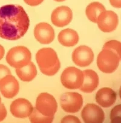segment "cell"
<instances>
[{"label": "cell", "instance_id": "cell-7", "mask_svg": "<svg viewBox=\"0 0 121 123\" xmlns=\"http://www.w3.org/2000/svg\"><path fill=\"white\" fill-rule=\"evenodd\" d=\"M60 103L61 107L66 112L76 113L82 106L83 98L78 92H66L60 97Z\"/></svg>", "mask_w": 121, "mask_h": 123}, {"label": "cell", "instance_id": "cell-29", "mask_svg": "<svg viewBox=\"0 0 121 123\" xmlns=\"http://www.w3.org/2000/svg\"><path fill=\"white\" fill-rule=\"evenodd\" d=\"M111 120V123H121V117H115Z\"/></svg>", "mask_w": 121, "mask_h": 123}, {"label": "cell", "instance_id": "cell-22", "mask_svg": "<svg viewBox=\"0 0 121 123\" xmlns=\"http://www.w3.org/2000/svg\"><path fill=\"white\" fill-rule=\"evenodd\" d=\"M60 123H81V122L76 116L67 115L62 118Z\"/></svg>", "mask_w": 121, "mask_h": 123}, {"label": "cell", "instance_id": "cell-27", "mask_svg": "<svg viewBox=\"0 0 121 123\" xmlns=\"http://www.w3.org/2000/svg\"><path fill=\"white\" fill-rule=\"evenodd\" d=\"M109 1L113 7L121 8V0H109Z\"/></svg>", "mask_w": 121, "mask_h": 123}, {"label": "cell", "instance_id": "cell-13", "mask_svg": "<svg viewBox=\"0 0 121 123\" xmlns=\"http://www.w3.org/2000/svg\"><path fill=\"white\" fill-rule=\"evenodd\" d=\"M19 90V82L11 74L5 76L0 81V92L6 98H13L18 94Z\"/></svg>", "mask_w": 121, "mask_h": 123}, {"label": "cell", "instance_id": "cell-14", "mask_svg": "<svg viewBox=\"0 0 121 123\" xmlns=\"http://www.w3.org/2000/svg\"><path fill=\"white\" fill-rule=\"evenodd\" d=\"M34 36L40 43L49 44L54 39V30L48 23L41 22L35 26Z\"/></svg>", "mask_w": 121, "mask_h": 123}, {"label": "cell", "instance_id": "cell-15", "mask_svg": "<svg viewBox=\"0 0 121 123\" xmlns=\"http://www.w3.org/2000/svg\"><path fill=\"white\" fill-rule=\"evenodd\" d=\"M116 93L110 87H102L96 94V101L99 106L105 108L111 107L116 100Z\"/></svg>", "mask_w": 121, "mask_h": 123}, {"label": "cell", "instance_id": "cell-11", "mask_svg": "<svg viewBox=\"0 0 121 123\" xmlns=\"http://www.w3.org/2000/svg\"><path fill=\"white\" fill-rule=\"evenodd\" d=\"M73 18V12L70 7L65 6L54 9L51 15V21L54 25L63 27L69 24Z\"/></svg>", "mask_w": 121, "mask_h": 123}, {"label": "cell", "instance_id": "cell-19", "mask_svg": "<svg viewBox=\"0 0 121 123\" xmlns=\"http://www.w3.org/2000/svg\"><path fill=\"white\" fill-rule=\"evenodd\" d=\"M105 10L106 9L102 4L99 2H93L86 7L85 14L90 21L96 23L98 16Z\"/></svg>", "mask_w": 121, "mask_h": 123}, {"label": "cell", "instance_id": "cell-2", "mask_svg": "<svg viewBox=\"0 0 121 123\" xmlns=\"http://www.w3.org/2000/svg\"><path fill=\"white\" fill-rule=\"evenodd\" d=\"M36 60L40 71L47 76L55 75L60 68L58 54L52 48H43L36 54Z\"/></svg>", "mask_w": 121, "mask_h": 123}, {"label": "cell", "instance_id": "cell-18", "mask_svg": "<svg viewBox=\"0 0 121 123\" xmlns=\"http://www.w3.org/2000/svg\"><path fill=\"white\" fill-rule=\"evenodd\" d=\"M37 69L33 62H30L27 65L20 68H16V73L21 80L29 82L34 80L37 75Z\"/></svg>", "mask_w": 121, "mask_h": 123}, {"label": "cell", "instance_id": "cell-25", "mask_svg": "<svg viewBox=\"0 0 121 123\" xmlns=\"http://www.w3.org/2000/svg\"><path fill=\"white\" fill-rule=\"evenodd\" d=\"M7 112L4 104L0 103V122L3 121L7 117Z\"/></svg>", "mask_w": 121, "mask_h": 123}, {"label": "cell", "instance_id": "cell-8", "mask_svg": "<svg viewBox=\"0 0 121 123\" xmlns=\"http://www.w3.org/2000/svg\"><path fill=\"white\" fill-rule=\"evenodd\" d=\"M96 23L99 29L103 32H112L118 25V16L114 12L105 10L98 16Z\"/></svg>", "mask_w": 121, "mask_h": 123}, {"label": "cell", "instance_id": "cell-12", "mask_svg": "<svg viewBox=\"0 0 121 123\" xmlns=\"http://www.w3.org/2000/svg\"><path fill=\"white\" fill-rule=\"evenodd\" d=\"M34 108L31 103L25 98L14 100L10 106V111L13 116L18 118H26L33 112Z\"/></svg>", "mask_w": 121, "mask_h": 123}, {"label": "cell", "instance_id": "cell-31", "mask_svg": "<svg viewBox=\"0 0 121 123\" xmlns=\"http://www.w3.org/2000/svg\"><path fill=\"white\" fill-rule=\"evenodd\" d=\"M54 1H57V2H62V1H64L65 0H54Z\"/></svg>", "mask_w": 121, "mask_h": 123}, {"label": "cell", "instance_id": "cell-4", "mask_svg": "<svg viewBox=\"0 0 121 123\" xmlns=\"http://www.w3.org/2000/svg\"><path fill=\"white\" fill-rule=\"evenodd\" d=\"M120 60L116 53L110 49H102L97 57V65L102 73L111 74L118 68Z\"/></svg>", "mask_w": 121, "mask_h": 123}, {"label": "cell", "instance_id": "cell-23", "mask_svg": "<svg viewBox=\"0 0 121 123\" xmlns=\"http://www.w3.org/2000/svg\"><path fill=\"white\" fill-rule=\"evenodd\" d=\"M115 117H121V104L114 106L110 113V119Z\"/></svg>", "mask_w": 121, "mask_h": 123}, {"label": "cell", "instance_id": "cell-30", "mask_svg": "<svg viewBox=\"0 0 121 123\" xmlns=\"http://www.w3.org/2000/svg\"><path fill=\"white\" fill-rule=\"evenodd\" d=\"M119 97L121 99V86L119 89Z\"/></svg>", "mask_w": 121, "mask_h": 123}, {"label": "cell", "instance_id": "cell-5", "mask_svg": "<svg viewBox=\"0 0 121 123\" xmlns=\"http://www.w3.org/2000/svg\"><path fill=\"white\" fill-rule=\"evenodd\" d=\"M60 81L62 85L68 89H79L84 81V73L76 67H68L60 75Z\"/></svg>", "mask_w": 121, "mask_h": 123}, {"label": "cell", "instance_id": "cell-17", "mask_svg": "<svg viewBox=\"0 0 121 123\" xmlns=\"http://www.w3.org/2000/svg\"><path fill=\"white\" fill-rule=\"evenodd\" d=\"M58 41L62 45L71 47L76 45L79 41V35L75 30L66 28L60 31L58 36Z\"/></svg>", "mask_w": 121, "mask_h": 123}, {"label": "cell", "instance_id": "cell-16", "mask_svg": "<svg viewBox=\"0 0 121 123\" xmlns=\"http://www.w3.org/2000/svg\"><path fill=\"white\" fill-rule=\"evenodd\" d=\"M84 81L79 89L85 93H92L98 86L99 79L95 71L92 69H86L83 71Z\"/></svg>", "mask_w": 121, "mask_h": 123}, {"label": "cell", "instance_id": "cell-21", "mask_svg": "<svg viewBox=\"0 0 121 123\" xmlns=\"http://www.w3.org/2000/svg\"><path fill=\"white\" fill-rule=\"evenodd\" d=\"M103 49L113 51L118 55L121 60V42L116 40H111L107 42L103 47Z\"/></svg>", "mask_w": 121, "mask_h": 123}, {"label": "cell", "instance_id": "cell-6", "mask_svg": "<svg viewBox=\"0 0 121 123\" xmlns=\"http://www.w3.org/2000/svg\"><path fill=\"white\" fill-rule=\"evenodd\" d=\"M35 109L43 115L53 117L57 111L58 104L53 95L43 92L36 98Z\"/></svg>", "mask_w": 121, "mask_h": 123}, {"label": "cell", "instance_id": "cell-26", "mask_svg": "<svg viewBox=\"0 0 121 123\" xmlns=\"http://www.w3.org/2000/svg\"><path fill=\"white\" fill-rule=\"evenodd\" d=\"M24 1L30 6H37L41 4L44 0H24Z\"/></svg>", "mask_w": 121, "mask_h": 123}, {"label": "cell", "instance_id": "cell-3", "mask_svg": "<svg viewBox=\"0 0 121 123\" xmlns=\"http://www.w3.org/2000/svg\"><path fill=\"white\" fill-rule=\"evenodd\" d=\"M31 52L24 46H17L11 48L6 55L8 64L16 69L27 65L31 62Z\"/></svg>", "mask_w": 121, "mask_h": 123}, {"label": "cell", "instance_id": "cell-20", "mask_svg": "<svg viewBox=\"0 0 121 123\" xmlns=\"http://www.w3.org/2000/svg\"><path fill=\"white\" fill-rule=\"evenodd\" d=\"M54 116L48 117L41 114L36 109H34L32 114L29 116L30 121L31 123H52Z\"/></svg>", "mask_w": 121, "mask_h": 123}, {"label": "cell", "instance_id": "cell-32", "mask_svg": "<svg viewBox=\"0 0 121 123\" xmlns=\"http://www.w3.org/2000/svg\"><path fill=\"white\" fill-rule=\"evenodd\" d=\"M0 103H1V97H0Z\"/></svg>", "mask_w": 121, "mask_h": 123}, {"label": "cell", "instance_id": "cell-28", "mask_svg": "<svg viewBox=\"0 0 121 123\" xmlns=\"http://www.w3.org/2000/svg\"><path fill=\"white\" fill-rule=\"evenodd\" d=\"M4 53H5V49H4V47L1 45H0V60H1L4 57Z\"/></svg>", "mask_w": 121, "mask_h": 123}, {"label": "cell", "instance_id": "cell-10", "mask_svg": "<svg viewBox=\"0 0 121 123\" xmlns=\"http://www.w3.org/2000/svg\"><path fill=\"white\" fill-rule=\"evenodd\" d=\"M72 60L74 64L78 67H88L94 60V53L92 49L87 46H79L73 51Z\"/></svg>", "mask_w": 121, "mask_h": 123}, {"label": "cell", "instance_id": "cell-9", "mask_svg": "<svg viewBox=\"0 0 121 123\" xmlns=\"http://www.w3.org/2000/svg\"><path fill=\"white\" fill-rule=\"evenodd\" d=\"M81 117L85 123H103L105 119V113L99 106L88 103L83 108Z\"/></svg>", "mask_w": 121, "mask_h": 123}, {"label": "cell", "instance_id": "cell-1", "mask_svg": "<svg viewBox=\"0 0 121 123\" xmlns=\"http://www.w3.org/2000/svg\"><path fill=\"white\" fill-rule=\"evenodd\" d=\"M29 25L28 15L21 6L8 4L0 7V37L20 39L27 33Z\"/></svg>", "mask_w": 121, "mask_h": 123}, {"label": "cell", "instance_id": "cell-24", "mask_svg": "<svg viewBox=\"0 0 121 123\" xmlns=\"http://www.w3.org/2000/svg\"><path fill=\"white\" fill-rule=\"evenodd\" d=\"M9 74H11V72L9 68L4 65L0 64V81L3 77Z\"/></svg>", "mask_w": 121, "mask_h": 123}]
</instances>
